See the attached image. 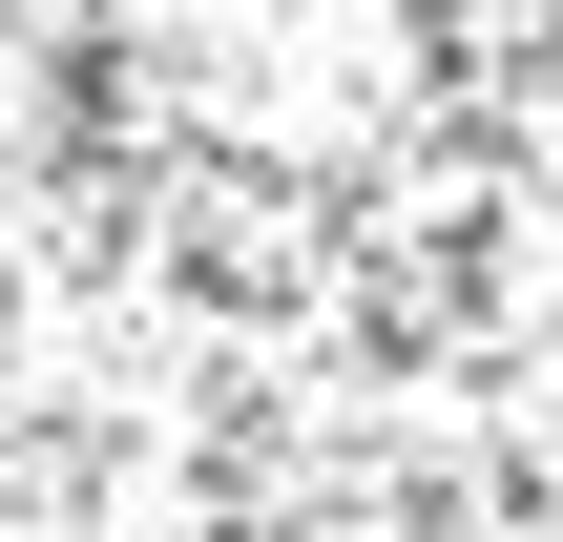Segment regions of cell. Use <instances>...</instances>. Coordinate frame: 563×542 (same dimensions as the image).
Instances as JSON below:
<instances>
[{"label":"cell","mask_w":563,"mask_h":542,"mask_svg":"<svg viewBox=\"0 0 563 542\" xmlns=\"http://www.w3.org/2000/svg\"><path fill=\"white\" fill-rule=\"evenodd\" d=\"M0 542H563V0H0Z\"/></svg>","instance_id":"1"}]
</instances>
